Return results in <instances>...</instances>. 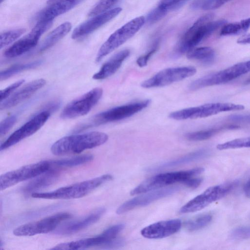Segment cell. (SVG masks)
I'll use <instances>...</instances> for the list:
<instances>
[{"instance_id": "6da1fadb", "label": "cell", "mask_w": 250, "mask_h": 250, "mask_svg": "<svg viewBox=\"0 0 250 250\" xmlns=\"http://www.w3.org/2000/svg\"><path fill=\"white\" fill-rule=\"evenodd\" d=\"M213 17L212 13H208L197 19L179 41L174 56L177 57L187 53L227 23L225 20L213 21Z\"/></svg>"}, {"instance_id": "7a4b0ae2", "label": "cell", "mask_w": 250, "mask_h": 250, "mask_svg": "<svg viewBox=\"0 0 250 250\" xmlns=\"http://www.w3.org/2000/svg\"><path fill=\"white\" fill-rule=\"evenodd\" d=\"M108 138L106 134L98 131L67 136L54 143L51 151L55 155L79 154L104 144Z\"/></svg>"}, {"instance_id": "3957f363", "label": "cell", "mask_w": 250, "mask_h": 250, "mask_svg": "<svg viewBox=\"0 0 250 250\" xmlns=\"http://www.w3.org/2000/svg\"><path fill=\"white\" fill-rule=\"evenodd\" d=\"M112 176L104 174L86 181L62 187L48 192H34V198L46 199H71L84 197L96 188L112 179Z\"/></svg>"}, {"instance_id": "277c9868", "label": "cell", "mask_w": 250, "mask_h": 250, "mask_svg": "<svg viewBox=\"0 0 250 250\" xmlns=\"http://www.w3.org/2000/svg\"><path fill=\"white\" fill-rule=\"evenodd\" d=\"M204 171L203 167H196L187 170L160 173L143 181L131 191L130 194L146 193L178 182L183 183L187 180L200 174Z\"/></svg>"}, {"instance_id": "5b68a950", "label": "cell", "mask_w": 250, "mask_h": 250, "mask_svg": "<svg viewBox=\"0 0 250 250\" xmlns=\"http://www.w3.org/2000/svg\"><path fill=\"white\" fill-rule=\"evenodd\" d=\"M150 103L151 101L147 99L112 108L95 115L89 122L80 126L79 129L86 128L127 118L147 107Z\"/></svg>"}, {"instance_id": "8992f818", "label": "cell", "mask_w": 250, "mask_h": 250, "mask_svg": "<svg viewBox=\"0 0 250 250\" xmlns=\"http://www.w3.org/2000/svg\"><path fill=\"white\" fill-rule=\"evenodd\" d=\"M145 21L144 17H138L115 31L100 47L96 56V61L100 62L105 56L132 37L144 25Z\"/></svg>"}, {"instance_id": "52a82bcc", "label": "cell", "mask_w": 250, "mask_h": 250, "mask_svg": "<svg viewBox=\"0 0 250 250\" xmlns=\"http://www.w3.org/2000/svg\"><path fill=\"white\" fill-rule=\"evenodd\" d=\"M250 72V60L239 62L221 71L212 73L192 82L190 90H196L207 86L223 84Z\"/></svg>"}, {"instance_id": "ba28073f", "label": "cell", "mask_w": 250, "mask_h": 250, "mask_svg": "<svg viewBox=\"0 0 250 250\" xmlns=\"http://www.w3.org/2000/svg\"><path fill=\"white\" fill-rule=\"evenodd\" d=\"M236 181L227 182L208 188L197 195L180 209L181 213H188L200 210L212 203L228 195L237 186Z\"/></svg>"}, {"instance_id": "9c48e42d", "label": "cell", "mask_w": 250, "mask_h": 250, "mask_svg": "<svg viewBox=\"0 0 250 250\" xmlns=\"http://www.w3.org/2000/svg\"><path fill=\"white\" fill-rule=\"evenodd\" d=\"M244 108L243 105L232 103H209L173 112L169 117L176 120L195 119L207 117L222 112L241 110Z\"/></svg>"}, {"instance_id": "30bf717a", "label": "cell", "mask_w": 250, "mask_h": 250, "mask_svg": "<svg viewBox=\"0 0 250 250\" xmlns=\"http://www.w3.org/2000/svg\"><path fill=\"white\" fill-rule=\"evenodd\" d=\"M51 162L41 161L21 167L17 169L8 171L0 177V189L3 190L21 182L36 177L48 170Z\"/></svg>"}, {"instance_id": "8fae6325", "label": "cell", "mask_w": 250, "mask_h": 250, "mask_svg": "<svg viewBox=\"0 0 250 250\" xmlns=\"http://www.w3.org/2000/svg\"><path fill=\"white\" fill-rule=\"evenodd\" d=\"M52 21H38L29 33L5 50L4 56L8 58H13L33 48L37 44L42 35L52 26Z\"/></svg>"}, {"instance_id": "7c38bea8", "label": "cell", "mask_w": 250, "mask_h": 250, "mask_svg": "<svg viewBox=\"0 0 250 250\" xmlns=\"http://www.w3.org/2000/svg\"><path fill=\"white\" fill-rule=\"evenodd\" d=\"M71 216L68 212L57 213L40 220L21 225L14 229L13 234L18 236H31L46 233L54 230L62 222Z\"/></svg>"}, {"instance_id": "4fadbf2b", "label": "cell", "mask_w": 250, "mask_h": 250, "mask_svg": "<svg viewBox=\"0 0 250 250\" xmlns=\"http://www.w3.org/2000/svg\"><path fill=\"white\" fill-rule=\"evenodd\" d=\"M102 95L101 88L92 89L66 105L61 114V117L72 119L87 114L98 103Z\"/></svg>"}, {"instance_id": "5bb4252c", "label": "cell", "mask_w": 250, "mask_h": 250, "mask_svg": "<svg viewBox=\"0 0 250 250\" xmlns=\"http://www.w3.org/2000/svg\"><path fill=\"white\" fill-rule=\"evenodd\" d=\"M196 72V69L193 66L166 68L143 82L141 86L149 88L166 86L191 77Z\"/></svg>"}, {"instance_id": "9a60e30c", "label": "cell", "mask_w": 250, "mask_h": 250, "mask_svg": "<svg viewBox=\"0 0 250 250\" xmlns=\"http://www.w3.org/2000/svg\"><path fill=\"white\" fill-rule=\"evenodd\" d=\"M123 224L112 226L101 234L94 237L81 239L75 241L59 244L51 250H81L92 247L105 245L114 238L124 229Z\"/></svg>"}, {"instance_id": "2e32d148", "label": "cell", "mask_w": 250, "mask_h": 250, "mask_svg": "<svg viewBox=\"0 0 250 250\" xmlns=\"http://www.w3.org/2000/svg\"><path fill=\"white\" fill-rule=\"evenodd\" d=\"M50 116V112L47 110H44L34 116L1 144L0 150L8 148L34 134L45 124Z\"/></svg>"}, {"instance_id": "e0dca14e", "label": "cell", "mask_w": 250, "mask_h": 250, "mask_svg": "<svg viewBox=\"0 0 250 250\" xmlns=\"http://www.w3.org/2000/svg\"><path fill=\"white\" fill-rule=\"evenodd\" d=\"M179 189L178 187H172L155 190L137 196L122 204L116 210V213L121 214L136 208L146 206L156 200L172 195Z\"/></svg>"}, {"instance_id": "ac0fdd59", "label": "cell", "mask_w": 250, "mask_h": 250, "mask_svg": "<svg viewBox=\"0 0 250 250\" xmlns=\"http://www.w3.org/2000/svg\"><path fill=\"white\" fill-rule=\"evenodd\" d=\"M121 11V7H116L94 16L78 26L72 32V38L77 39L91 33L116 17Z\"/></svg>"}, {"instance_id": "d6986e66", "label": "cell", "mask_w": 250, "mask_h": 250, "mask_svg": "<svg viewBox=\"0 0 250 250\" xmlns=\"http://www.w3.org/2000/svg\"><path fill=\"white\" fill-rule=\"evenodd\" d=\"M181 225V221L177 219L161 221L146 227L141 233L148 239L163 238L178 232Z\"/></svg>"}, {"instance_id": "ffe728a7", "label": "cell", "mask_w": 250, "mask_h": 250, "mask_svg": "<svg viewBox=\"0 0 250 250\" xmlns=\"http://www.w3.org/2000/svg\"><path fill=\"white\" fill-rule=\"evenodd\" d=\"M46 83L45 80L39 79L32 81L20 88L13 95L0 102V110L13 107L31 96Z\"/></svg>"}, {"instance_id": "44dd1931", "label": "cell", "mask_w": 250, "mask_h": 250, "mask_svg": "<svg viewBox=\"0 0 250 250\" xmlns=\"http://www.w3.org/2000/svg\"><path fill=\"white\" fill-rule=\"evenodd\" d=\"M105 211L104 208H100L81 219L71 222L62 227L56 232L62 235L76 233L97 222Z\"/></svg>"}, {"instance_id": "7402d4cb", "label": "cell", "mask_w": 250, "mask_h": 250, "mask_svg": "<svg viewBox=\"0 0 250 250\" xmlns=\"http://www.w3.org/2000/svg\"><path fill=\"white\" fill-rule=\"evenodd\" d=\"M84 0H61L42 9L36 19L39 21H53L56 17L69 11Z\"/></svg>"}, {"instance_id": "603a6c76", "label": "cell", "mask_w": 250, "mask_h": 250, "mask_svg": "<svg viewBox=\"0 0 250 250\" xmlns=\"http://www.w3.org/2000/svg\"><path fill=\"white\" fill-rule=\"evenodd\" d=\"M130 50L124 49L118 52L106 62L98 72L93 76L94 80L105 79L113 75L130 54Z\"/></svg>"}, {"instance_id": "cb8c5ba5", "label": "cell", "mask_w": 250, "mask_h": 250, "mask_svg": "<svg viewBox=\"0 0 250 250\" xmlns=\"http://www.w3.org/2000/svg\"><path fill=\"white\" fill-rule=\"evenodd\" d=\"M60 173L58 169L50 168L24 186L22 188V192L25 194H32L35 191L46 188L58 179Z\"/></svg>"}, {"instance_id": "d4e9b609", "label": "cell", "mask_w": 250, "mask_h": 250, "mask_svg": "<svg viewBox=\"0 0 250 250\" xmlns=\"http://www.w3.org/2000/svg\"><path fill=\"white\" fill-rule=\"evenodd\" d=\"M210 151L207 148H202L188 153L181 157L171 160L149 169V171H158L165 168L178 166L196 161L207 157Z\"/></svg>"}, {"instance_id": "484cf974", "label": "cell", "mask_w": 250, "mask_h": 250, "mask_svg": "<svg viewBox=\"0 0 250 250\" xmlns=\"http://www.w3.org/2000/svg\"><path fill=\"white\" fill-rule=\"evenodd\" d=\"M72 27L70 22H64L52 30L46 37L39 49L43 52L50 48L65 36Z\"/></svg>"}, {"instance_id": "4316f807", "label": "cell", "mask_w": 250, "mask_h": 250, "mask_svg": "<svg viewBox=\"0 0 250 250\" xmlns=\"http://www.w3.org/2000/svg\"><path fill=\"white\" fill-rule=\"evenodd\" d=\"M188 59L197 61L203 64H211L214 61L215 53L210 47L194 48L187 53Z\"/></svg>"}, {"instance_id": "83f0119b", "label": "cell", "mask_w": 250, "mask_h": 250, "mask_svg": "<svg viewBox=\"0 0 250 250\" xmlns=\"http://www.w3.org/2000/svg\"><path fill=\"white\" fill-rule=\"evenodd\" d=\"M235 126H223L218 127H214L206 130L194 131L188 133L186 134V138L191 141H200L206 140L211 138L218 132L226 129L234 128Z\"/></svg>"}, {"instance_id": "f1b7e54d", "label": "cell", "mask_w": 250, "mask_h": 250, "mask_svg": "<svg viewBox=\"0 0 250 250\" xmlns=\"http://www.w3.org/2000/svg\"><path fill=\"white\" fill-rule=\"evenodd\" d=\"M42 63L41 60L26 63L14 64L9 68L1 71L0 80H5L20 72L35 68Z\"/></svg>"}, {"instance_id": "f546056e", "label": "cell", "mask_w": 250, "mask_h": 250, "mask_svg": "<svg viewBox=\"0 0 250 250\" xmlns=\"http://www.w3.org/2000/svg\"><path fill=\"white\" fill-rule=\"evenodd\" d=\"M250 27V18L239 22L225 24L220 31V35L228 36L245 32Z\"/></svg>"}, {"instance_id": "4dcf8cb0", "label": "cell", "mask_w": 250, "mask_h": 250, "mask_svg": "<svg viewBox=\"0 0 250 250\" xmlns=\"http://www.w3.org/2000/svg\"><path fill=\"white\" fill-rule=\"evenodd\" d=\"M91 154H84L75 157L56 160L51 162V165L59 167H73L87 163L93 159Z\"/></svg>"}, {"instance_id": "1f68e13d", "label": "cell", "mask_w": 250, "mask_h": 250, "mask_svg": "<svg viewBox=\"0 0 250 250\" xmlns=\"http://www.w3.org/2000/svg\"><path fill=\"white\" fill-rule=\"evenodd\" d=\"M212 219L210 214H202L188 221L185 225V227L189 231L198 230L208 226Z\"/></svg>"}, {"instance_id": "d6a6232c", "label": "cell", "mask_w": 250, "mask_h": 250, "mask_svg": "<svg viewBox=\"0 0 250 250\" xmlns=\"http://www.w3.org/2000/svg\"><path fill=\"white\" fill-rule=\"evenodd\" d=\"M26 31L23 28L14 29L1 33L0 35V47L2 48L20 38Z\"/></svg>"}, {"instance_id": "836d02e7", "label": "cell", "mask_w": 250, "mask_h": 250, "mask_svg": "<svg viewBox=\"0 0 250 250\" xmlns=\"http://www.w3.org/2000/svg\"><path fill=\"white\" fill-rule=\"evenodd\" d=\"M230 0H195L191 4L193 9L210 10L220 7Z\"/></svg>"}, {"instance_id": "e575fe53", "label": "cell", "mask_w": 250, "mask_h": 250, "mask_svg": "<svg viewBox=\"0 0 250 250\" xmlns=\"http://www.w3.org/2000/svg\"><path fill=\"white\" fill-rule=\"evenodd\" d=\"M243 147H250V137L236 139L217 146V148L219 150Z\"/></svg>"}, {"instance_id": "d590c367", "label": "cell", "mask_w": 250, "mask_h": 250, "mask_svg": "<svg viewBox=\"0 0 250 250\" xmlns=\"http://www.w3.org/2000/svg\"><path fill=\"white\" fill-rule=\"evenodd\" d=\"M120 0H99L91 9L89 16H94L104 12L113 7Z\"/></svg>"}, {"instance_id": "8d00e7d4", "label": "cell", "mask_w": 250, "mask_h": 250, "mask_svg": "<svg viewBox=\"0 0 250 250\" xmlns=\"http://www.w3.org/2000/svg\"><path fill=\"white\" fill-rule=\"evenodd\" d=\"M168 12L166 8L158 5L148 14L146 20L148 23H154L161 20Z\"/></svg>"}, {"instance_id": "74e56055", "label": "cell", "mask_w": 250, "mask_h": 250, "mask_svg": "<svg viewBox=\"0 0 250 250\" xmlns=\"http://www.w3.org/2000/svg\"><path fill=\"white\" fill-rule=\"evenodd\" d=\"M230 237L235 240L250 238V226L242 227L235 229L231 231Z\"/></svg>"}, {"instance_id": "f35d334b", "label": "cell", "mask_w": 250, "mask_h": 250, "mask_svg": "<svg viewBox=\"0 0 250 250\" xmlns=\"http://www.w3.org/2000/svg\"><path fill=\"white\" fill-rule=\"evenodd\" d=\"M16 120L17 117L15 115H11L1 122L0 125V134L1 136L4 135L8 132L14 125Z\"/></svg>"}, {"instance_id": "ab89813d", "label": "cell", "mask_w": 250, "mask_h": 250, "mask_svg": "<svg viewBox=\"0 0 250 250\" xmlns=\"http://www.w3.org/2000/svg\"><path fill=\"white\" fill-rule=\"evenodd\" d=\"M159 42L154 44L153 47L146 54L141 56L136 60L137 64L141 67L146 66L150 58L155 54L158 49Z\"/></svg>"}, {"instance_id": "60d3db41", "label": "cell", "mask_w": 250, "mask_h": 250, "mask_svg": "<svg viewBox=\"0 0 250 250\" xmlns=\"http://www.w3.org/2000/svg\"><path fill=\"white\" fill-rule=\"evenodd\" d=\"M24 80L23 79L19 80L11 84L5 89L1 90L0 92V102L8 98L11 93L24 83Z\"/></svg>"}, {"instance_id": "b9f144b4", "label": "cell", "mask_w": 250, "mask_h": 250, "mask_svg": "<svg viewBox=\"0 0 250 250\" xmlns=\"http://www.w3.org/2000/svg\"><path fill=\"white\" fill-rule=\"evenodd\" d=\"M186 0H161L158 6L169 11L180 7Z\"/></svg>"}, {"instance_id": "7bdbcfd3", "label": "cell", "mask_w": 250, "mask_h": 250, "mask_svg": "<svg viewBox=\"0 0 250 250\" xmlns=\"http://www.w3.org/2000/svg\"><path fill=\"white\" fill-rule=\"evenodd\" d=\"M229 119L234 122L250 123V114L232 115L229 117Z\"/></svg>"}, {"instance_id": "ee69618b", "label": "cell", "mask_w": 250, "mask_h": 250, "mask_svg": "<svg viewBox=\"0 0 250 250\" xmlns=\"http://www.w3.org/2000/svg\"><path fill=\"white\" fill-rule=\"evenodd\" d=\"M202 182V179L201 178H190L183 182L184 184L187 187L195 188L198 187Z\"/></svg>"}, {"instance_id": "f6af8a7d", "label": "cell", "mask_w": 250, "mask_h": 250, "mask_svg": "<svg viewBox=\"0 0 250 250\" xmlns=\"http://www.w3.org/2000/svg\"><path fill=\"white\" fill-rule=\"evenodd\" d=\"M125 243L124 239L122 238H114L109 242L105 244L107 248L115 249L123 247Z\"/></svg>"}, {"instance_id": "bcb514c9", "label": "cell", "mask_w": 250, "mask_h": 250, "mask_svg": "<svg viewBox=\"0 0 250 250\" xmlns=\"http://www.w3.org/2000/svg\"><path fill=\"white\" fill-rule=\"evenodd\" d=\"M237 42L243 44L250 43V33L239 38Z\"/></svg>"}, {"instance_id": "7dc6e473", "label": "cell", "mask_w": 250, "mask_h": 250, "mask_svg": "<svg viewBox=\"0 0 250 250\" xmlns=\"http://www.w3.org/2000/svg\"><path fill=\"white\" fill-rule=\"evenodd\" d=\"M244 191L246 196L250 198V178L247 181L244 186Z\"/></svg>"}, {"instance_id": "c3c4849f", "label": "cell", "mask_w": 250, "mask_h": 250, "mask_svg": "<svg viewBox=\"0 0 250 250\" xmlns=\"http://www.w3.org/2000/svg\"><path fill=\"white\" fill-rule=\"evenodd\" d=\"M60 0H48L47 1V3L48 4H51L57 2Z\"/></svg>"}, {"instance_id": "681fc988", "label": "cell", "mask_w": 250, "mask_h": 250, "mask_svg": "<svg viewBox=\"0 0 250 250\" xmlns=\"http://www.w3.org/2000/svg\"><path fill=\"white\" fill-rule=\"evenodd\" d=\"M245 83L249 84L250 83V78L248 79L246 82Z\"/></svg>"}, {"instance_id": "f907efd6", "label": "cell", "mask_w": 250, "mask_h": 250, "mask_svg": "<svg viewBox=\"0 0 250 250\" xmlns=\"http://www.w3.org/2000/svg\"><path fill=\"white\" fill-rule=\"evenodd\" d=\"M4 0H0V2H2V1H4Z\"/></svg>"}]
</instances>
